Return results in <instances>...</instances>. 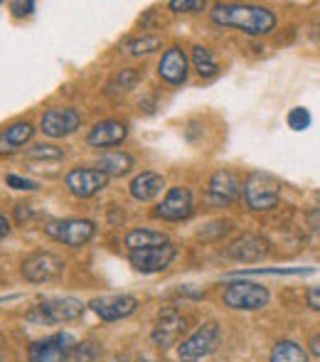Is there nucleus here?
<instances>
[{
    "mask_svg": "<svg viewBox=\"0 0 320 362\" xmlns=\"http://www.w3.org/2000/svg\"><path fill=\"white\" fill-rule=\"evenodd\" d=\"M170 8L175 13H195V10H205V0H172Z\"/></svg>",
    "mask_w": 320,
    "mask_h": 362,
    "instance_id": "30",
    "label": "nucleus"
},
{
    "mask_svg": "<svg viewBox=\"0 0 320 362\" xmlns=\"http://www.w3.org/2000/svg\"><path fill=\"white\" fill-rule=\"evenodd\" d=\"M311 353L316 355V358H320V335H316V338L311 340Z\"/></svg>",
    "mask_w": 320,
    "mask_h": 362,
    "instance_id": "36",
    "label": "nucleus"
},
{
    "mask_svg": "<svg viewBox=\"0 0 320 362\" xmlns=\"http://www.w3.org/2000/svg\"><path fill=\"white\" fill-rule=\"evenodd\" d=\"M306 300H308V305H311V308L320 310V286H313L311 291H308Z\"/></svg>",
    "mask_w": 320,
    "mask_h": 362,
    "instance_id": "33",
    "label": "nucleus"
},
{
    "mask_svg": "<svg viewBox=\"0 0 320 362\" xmlns=\"http://www.w3.org/2000/svg\"><path fill=\"white\" fill-rule=\"evenodd\" d=\"M62 156H64L62 148L45 146V144H40V146H35V148H30V151H28V158H32V160H59Z\"/></svg>",
    "mask_w": 320,
    "mask_h": 362,
    "instance_id": "27",
    "label": "nucleus"
},
{
    "mask_svg": "<svg viewBox=\"0 0 320 362\" xmlns=\"http://www.w3.org/2000/svg\"><path fill=\"white\" fill-rule=\"evenodd\" d=\"M40 315L47 323H67V320H77L84 313V303L72 296H64V298H47L40 303Z\"/></svg>",
    "mask_w": 320,
    "mask_h": 362,
    "instance_id": "14",
    "label": "nucleus"
},
{
    "mask_svg": "<svg viewBox=\"0 0 320 362\" xmlns=\"http://www.w3.org/2000/svg\"><path fill=\"white\" fill-rule=\"evenodd\" d=\"M81 119L74 109H49L42 114V121H40V129H42L45 136L49 139H64V136L74 134L79 129Z\"/></svg>",
    "mask_w": 320,
    "mask_h": 362,
    "instance_id": "12",
    "label": "nucleus"
},
{
    "mask_svg": "<svg viewBox=\"0 0 320 362\" xmlns=\"http://www.w3.org/2000/svg\"><path fill=\"white\" fill-rule=\"evenodd\" d=\"M96 358V348L94 343H77L69 353V360L67 362H91Z\"/></svg>",
    "mask_w": 320,
    "mask_h": 362,
    "instance_id": "29",
    "label": "nucleus"
},
{
    "mask_svg": "<svg viewBox=\"0 0 320 362\" xmlns=\"http://www.w3.org/2000/svg\"><path fill=\"white\" fill-rule=\"evenodd\" d=\"M187 330V318L180 313L177 308H165L158 313V320H155L153 328V343L158 348H170L177 340L182 338V333Z\"/></svg>",
    "mask_w": 320,
    "mask_h": 362,
    "instance_id": "9",
    "label": "nucleus"
},
{
    "mask_svg": "<svg viewBox=\"0 0 320 362\" xmlns=\"http://www.w3.org/2000/svg\"><path fill=\"white\" fill-rule=\"evenodd\" d=\"M192 62H195V69L200 76H215L217 69H220L215 62V57H212V52L207 47H202V45L192 47Z\"/></svg>",
    "mask_w": 320,
    "mask_h": 362,
    "instance_id": "24",
    "label": "nucleus"
},
{
    "mask_svg": "<svg viewBox=\"0 0 320 362\" xmlns=\"http://www.w3.org/2000/svg\"><path fill=\"white\" fill-rule=\"evenodd\" d=\"M126 136H129V126L111 119V121L96 124L86 141H89V146H96V148H111V146L124 144Z\"/></svg>",
    "mask_w": 320,
    "mask_h": 362,
    "instance_id": "17",
    "label": "nucleus"
},
{
    "mask_svg": "<svg viewBox=\"0 0 320 362\" xmlns=\"http://www.w3.org/2000/svg\"><path fill=\"white\" fill-rule=\"evenodd\" d=\"M244 200L251 210H273L281 200V185L268 173H254L244 185Z\"/></svg>",
    "mask_w": 320,
    "mask_h": 362,
    "instance_id": "2",
    "label": "nucleus"
},
{
    "mask_svg": "<svg viewBox=\"0 0 320 362\" xmlns=\"http://www.w3.org/2000/svg\"><path fill=\"white\" fill-rule=\"evenodd\" d=\"M158 72L167 84L177 86L187 79V57L180 47H170L165 54H162L160 64H158Z\"/></svg>",
    "mask_w": 320,
    "mask_h": 362,
    "instance_id": "18",
    "label": "nucleus"
},
{
    "mask_svg": "<svg viewBox=\"0 0 320 362\" xmlns=\"http://www.w3.org/2000/svg\"><path fill=\"white\" fill-rule=\"evenodd\" d=\"M74 345L69 333H54L30 348V362H67Z\"/></svg>",
    "mask_w": 320,
    "mask_h": 362,
    "instance_id": "8",
    "label": "nucleus"
},
{
    "mask_svg": "<svg viewBox=\"0 0 320 362\" xmlns=\"http://www.w3.org/2000/svg\"><path fill=\"white\" fill-rule=\"evenodd\" d=\"M0 362H3V358H0Z\"/></svg>",
    "mask_w": 320,
    "mask_h": 362,
    "instance_id": "38",
    "label": "nucleus"
},
{
    "mask_svg": "<svg viewBox=\"0 0 320 362\" xmlns=\"http://www.w3.org/2000/svg\"><path fill=\"white\" fill-rule=\"evenodd\" d=\"M124 244L129 247V252H138V249H150V247L167 244V237L162 232H155V229H134V232L126 234Z\"/></svg>",
    "mask_w": 320,
    "mask_h": 362,
    "instance_id": "21",
    "label": "nucleus"
},
{
    "mask_svg": "<svg viewBox=\"0 0 320 362\" xmlns=\"http://www.w3.org/2000/svg\"><path fill=\"white\" fill-rule=\"evenodd\" d=\"M8 232H10V219L0 215V239H5V237H8Z\"/></svg>",
    "mask_w": 320,
    "mask_h": 362,
    "instance_id": "34",
    "label": "nucleus"
},
{
    "mask_svg": "<svg viewBox=\"0 0 320 362\" xmlns=\"http://www.w3.org/2000/svg\"><path fill=\"white\" fill-rule=\"evenodd\" d=\"M192 212V192L187 187H170L165 200L158 205L155 217L165 219V222H180V219L190 217Z\"/></svg>",
    "mask_w": 320,
    "mask_h": 362,
    "instance_id": "13",
    "label": "nucleus"
},
{
    "mask_svg": "<svg viewBox=\"0 0 320 362\" xmlns=\"http://www.w3.org/2000/svg\"><path fill=\"white\" fill-rule=\"evenodd\" d=\"M212 20L222 28H235L247 35H268L276 28V15L263 5L220 3L212 10Z\"/></svg>",
    "mask_w": 320,
    "mask_h": 362,
    "instance_id": "1",
    "label": "nucleus"
},
{
    "mask_svg": "<svg viewBox=\"0 0 320 362\" xmlns=\"http://www.w3.org/2000/svg\"><path fill=\"white\" fill-rule=\"evenodd\" d=\"M109 185V175L99 168H74L67 173V187L74 197H94L96 192H101Z\"/></svg>",
    "mask_w": 320,
    "mask_h": 362,
    "instance_id": "7",
    "label": "nucleus"
},
{
    "mask_svg": "<svg viewBox=\"0 0 320 362\" xmlns=\"http://www.w3.org/2000/svg\"><path fill=\"white\" fill-rule=\"evenodd\" d=\"M288 126H291L293 131H306L308 126H311V111L303 109V106L291 109V114H288Z\"/></svg>",
    "mask_w": 320,
    "mask_h": 362,
    "instance_id": "28",
    "label": "nucleus"
},
{
    "mask_svg": "<svg viewBox=\"0 0 320 362\" xmlns=\"http://www.w3.org/2000/svg\"><path fill=\"white\" fill-rule=\"evenodd\" d=\"M136 81H138V72H136V69H124V72L116 74L114 81L109 84V94H126V91L134 89Z\"/></svg>",
    "mask_w": 320,
    "mask_h": 362,
    "instance_id": "25",
    "label": "nucleus"
},
{
    "mask_svg": "<svg viewBox=\"0 0 320 362\" xmlns=\"http://www.w3.org/2000/svg\"><path fill=\"white\" fill-rule=\"evenodd\" d=\"M8 185L15 187V190H35V182L25 180V177H18V175H8Z\"/></svg>",
    "mask_w": 320,
    "mask_h": 362,
    "instance_id": "32",
    "label": "nucleus"
},
{
    "mask_svg": "<svg viewBox=\"0 0 320 362\" xmlns=\"http://www.w3.org/2000/svg\"><path fill=\"white\" fill-rule=\"evenodd\" d=\"M222 298H225V303L230 308L259 310L268 303V291L261 284H254V281H235V284H227Z\"/></svg>",
    "mask_w": 320,
    "mask_h": 362,
    "instance_id": "3",
    "label": "nucleus"
},
{
    "mask_svg": "<svg viewBox=\"0 0 320 362\" xmlns=\"http://www.w3.org/2000/svg\"><path fill=\"white\" fill-rule=\"evenodd\" d=\"M62 272H64L62 257H57V254H52V252H37L23 262V276L32 284L52 281V279H57Z\"/></svg>",
    "mask_w": 320,
    "mask_h": 362,
    "instance_id": "6",
    "label": "nucleus"
},
{
    "mask_svg": "<svg viewBox=\"0 0 320 362\" xmlns=\"http://www.w3.org/2000/svg\"><path fill=\"white\" fill-rule=\"evenodd\" d=\"M316 37H318V42H320V25L316 28Z\"/></svg>",
    "mask_w": 320,
    "mask_h": 362,
    "instance_id": "37",
    "label": "nucleus"
},
{
    "mask_svg": "<svg viewBox=\"0 0 320 362\" xmlns=\"http://www.w3.org/2000/svg\"><path fill=\"white\" fill-rule=\"evenodd\" d=\"M45 232L52 239H57V242L67 244V247H81V244H86L94 237L96 224L91 219L72 217V219H59V222H49L45 227Z\"/></svg>",
    "mask_w": 320,
    "mask_h": 362,
    "instance_id": "5",
    "label": "nucleus"
},
{
    "mask_svg": "<svg viewBox=\"0 0 320 362\" xmlns=\"http://www.w3.org/2000/svg\"><path fill=\"white\" fill-rule=\"evenodd\" d=\"M136 305H138V300L134 296L124 293V296H101V298H94L89 303V308L104 320H121L134 313Z\"/></svg>",
    "mask_w": 320,
    "mask_h": 362,
    "instance_id": "15",
    "label": "nucleus"
},
{
    "mask_svg": "<svg viewBox=\"0 0 320 362\" xmlns=\"http://www.w3.org/2000/svg\"><path fill=\"white\" fill-rule=\"evenodd\" d=\"M35 129L28 124V121H20V124H13L0 134V153H13L18 148H23L32 139Z\"/></svg>",
    "mask_w": 320,
    "mask_h": 362,
    "instance_id": "20",
    "label": "nucleus"
},
{
    "mask_svg": "<svg viewBox=\"0 0 320 362\" xmlns=\"http://www.w3.org/2000/svg\"><path fill=\"white\" fill-rule=\"evenodd\" d=\"M177 249L175 244H160V247H150V249H138V252H131V264H134L138 272L143 274H158L162 269L170 267V262L175 259Z\"/></svg>",
    "mask_w": 320,
    "mask_h": 362,
    "instance_id": "10",
    "label": "nucleus"
},
{
    "mask_svg": "<svg viewBox=\"0 0 320 362\" xmlns=\"http://www.w3.org/2000/svg\"><path fill=\"white\" fill-rule=\"evenodd\" d=\"M220 338H222V330L215 320L202 323V328H197L195 333H192L190 338L180 345V360L182 362H197V360L207 358V355L217 348Z\"/></svg>",
    "mask_w": 320,
    "mask_h": 362,
    "instance_id": "4",
    "label": "nucleus"
},
{
    "mask_svg": "<svg viewBox=\"0 0 320 362\" xmlns=\"http://www.w3.org/2000/svg\"><path fill=\"white\" fill-rule=\"evenodd\" d=\"M162 187H165L162 175H158V173H141V175H136L134 182H131V195L141 202H148L160 195Z\"/></svg>",
    "mask_w": 320,
    "mask_h": 362,
    "instance_id": "19",
    "label": "nucleus"
},
{
    "mask_svg": "<svg viewBox=\"0 0 320 362\" xmlns=\"http://www.w3.org/2000/svg\"><path fill=\"white\" fill-rule=\"evenodd\" d=\"M160 37H155V35H143V37H136L129 42V52L136 54V57H141V54H150L155 52V49H160Z\"/></svg>",
    "mask_w": 320,
    "mask_h": 362,
    "instance_id": "26",
    "label": "nucleus"
},
{
    "mask_svg": "<svg viewBox=\"0 0 320 362\" xmlns=\"http://www.w3.org/2000/svg\"><path fill=\"white\" fill-rule=\"evenodd\" d=\"M271 362H308V355L296 343H278L271 353Z\"/></svg>",
    "mask_w": 320,
    "mask_h": 362,
    "instance_id": "23",
    "label": "nucleus"
},
{
    "mask_svg": "<svg viewBox=\"0 0 320 362\" xmlns=\"http://www.w3.org/2000/svg\"><path fill=\"white\" fill-rule=\"evenodd\" d=\"M308 219H311V227L320 229V210H313L311 215H308Z\"/></svg>",
    "mask_w": 320,
    "mask_h": 362,
    "instance_id": "35",
    "label": "nucleus"
},
{
    "mask_svg": "<svg viewBox=\"0 0 320 362\" xmlns=\"http://www.w3.org/2000/svg\"><path fill=\"white\" fill-rule=\"evenodd\" d=\"M268 254V242L256 234H244L237 242H232L227 247V257L235 259V262L242 264H251V262H261Z\"/></svg>",
    "mask_w": 320,
    "mask_h": 362,
    "instance_id": "16",
    "label": "nucleus"
},
{
    "mask_svg": "<svg viewBox=\"0 0 320 362\" xmlns=\"http://www.w3.org/2000/svg\"><path fill=\"white\" fill-rule=\"evenodd\" d=\"M242 192V180L232 170H217L210 177V187H207V202L212 207H225L235 202Z\"/></svg>",
    "mask_w": 320,
    "mask_h": 362,
    "instance_id": "11",
    "label": "nucleus"
},
{
    "mask_svg": "<svg viewBox=\"0 0 320 362\" xmlns=\"http://www.w3.org/2000/svg\"><path fill=\"white\" fill-rule=\"evenodd\" d=\"M134 168V158L129 153H121V151H111L104 153L99 158V170H104L106 175H126V173Z\"/></svg>",
    "mask_w": 320,
    "mask_h": 362,
    "instance_id": "22",
    "label": "nucleus"
},
{
    "mask_svg": "<svg viewBox=\"0 0 320 362\" xmlns=\"http://www.w3.org/2000/svg\"><path fill=\"white\" fill-rule=\"evenodd\" d=\"M35 8H37V5H35L32 0H28V3H23V0H13V3H10V10H13V15H18V18H23V15H32Z\"/></svg>",
    "mask_w": 320,
    "mask_h": 362,
    "instance_id": "31",
    "label": "nucleus"
}]
</instances>
